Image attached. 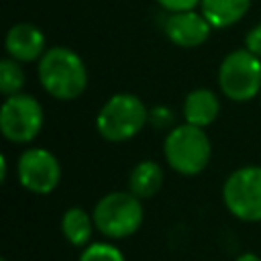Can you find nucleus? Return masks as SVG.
<instances>
[{"label": "nucleus", "instance_id": "obj_2", "mask_svg": "<svg viewBox=\"0 0 261 261\" xmlns=\"http://www.w3.org/2000/svg\"><path fill=\"white\" fill-rule=\"evenodd\" d=\"M149 124L147 104L130 92L112 94L96 114V130L108 143H126Z\"/></svg>", "mask_w": 261, "mask_h": 261}, {"label": "nucleus", "instance_id": "obj_16", "mask_svg": "<svg viewBox=\"0 0 261 261\" xmlns=\"http://www.w3.org/2000/svg\"><path fill=\"white\" fill-rule=\"evenodd\" d=\"M77 261H126V259L120 253V249L114 247L112 243L98 241V243L86 245L84 251L80 253V259Z\"/></svg>", "mask_w": 261, "mask_h": 261}, {"label": "nucleus", "instance_id": "obj_11", "mask_svg": "<svg viewBox=\"0 0 261 261\" xmlns=\"http://www.w3.org/2000/svg\"><path fill=\"white\" fill-rule=\"evenodd\" d=\"M220 114V98L210 88H194L181 102V118L188 124L208 128Z\"/></svg>", "mask_w": 261, "mask_h": 261}, {"label": "nucleus", "instance_id": "obj_1", "mask_svg": "<svg viewBox=\"0 0 261 261\" xmlns=\"http://www.w3.org/2000/svg\"><path fill=\"white\" fill-rule=\"evenodd\" d=\"M37 80L51 98L73 102L88 88V67L75 49L53 45L37 61Z\"/></svg>", "mask_w": 261, "mask_h": 261}, {"label": "nucleus", "instance_id": "obj_19", "mask_svg": "<svg viewBox=\"0 0 261 261\" xmlns=\"http://www.w3.org/2000/svg\"><path fill=\"white\" fill-rule=\"evenodd\" d=\"M159 8L165 12H181V10H194L200 6V0H155Z\"/></svg>", "mask_w": 261, "mask_h": 261}, {"label": "nucleus", "instance_id": "obj_6", "mask_svg": "<svg viewBox=\"0 0 261 261\" xmlns=\"http://www.w3.org/2000/svg\"><path fill=\"white\" fill-rule=\"evenodd\" d=\"M45 110L43 104L27 92L4 98L0 106V133L8 143L31 145L43 130Z\"/></svg>", "mask_w": 261, "mask_h": 261}, {"label": "nucleus", "instance_id": "obj_3", "mask_svg": "<svg viewBox=\"0 0 261 261\" xmlns=\"http://www.w3.org/2000/svg\"><path fill=\"white\" fill-rule=\"evenodd\" d=\"M163 159L179 175L202 173L212 159V143L206 128L181 122L163 137Z\"/></svg>", "mask_w": 261, "mask_h": 261}, {"label": "nucleus", "instance_id": "obj_9", "mask_svg": "<svg viewBox=\"0 0 261 261\" xmlns=\"http://www.w3.org/2000/svg\"><path fill=\"white\" fill-rule=\"evenodd\" d=\"M212 31H214L212 24L198 8L167 12L163 18V35L171 45L179 49H196L204 45L210 39Z\"/></svg>", "mask_w": 261, "mask_h": 261}, {"label": "nucleus", "instance_id": "obj_8", "mask_svg": "<svg viewBox=\"0 0 261 261\" xmlns=\"http://www.w3.org/2000/svg\"><path fill=\"white\" fill-rule=\"evenodd\" d=\"M16 177L27 192L47 196L61 181V163L45 147H27L16 159Z\"/></svg>", "mask_w": 261, "mask_h": 261}, {"label": "nucleus", "instance_id": "obj_10", "mask_svg": "<svg viewBox=\"0 0 261 261\" xmlns=\"http://www.w3.org/2000/svg\"><path fill=\"white\" fill-rule=\"evenodd\" d=\"M45 33L33 22H14L4 35V51L18 63H33L47 51Z\"/></svg>", "mask_w": 261, "mask_h": 261}, {"label": "nucleus", "instance_id": "obj_15", "mask_svg": "<svg viewBox=\"0 0 261 261\" xmlns=\"http://www.w3.org/2000/svg\"><path fill=\"white\" fill-rule=\"evenodd\" d=\"M24 82H27V75H24L22 63H18L16 59L6 55L0 61V94L4 98L14 96V94L22 92Z\"/></svg>", "mask_w": 261, "mask_h": 261}, {"label": "nucleus", "instance_id": "obj_13", "mask_svg": "<svg viewBox=\"0 0 261 261\" xmlns=\"http://www.w3.org/2000/svg\"><path fill=\"white\" fill-rule=\"evenodd\" d=\"M163 179L165 173L161 163H157L155 159H143L128 173V192H133L141 200L153 198L161 190Z\"/></svg>", "mask_w": 261, "mask_h": 261}, {"label": "nucleus", "instance_id": "obj_5", "mask_svg": "<svg viewBox=\"0 0 261 261\" xmlns=\"http://www.w3.org/2000/svg\"><path fill=\"white\" fill-rule=\"evenodd\" d=\"M218 88L230 102H251L261 94V59L245 47L228 51L218 65Z\"/></svg>", "mask_w": 261, "mask_h": 261}, {"label": "nucleus", "instance_id": "obj_7", "mask_svg": "<svg viewBox=\"0 0 261 261\" xmlns=\"http://www.w3.org/2000/svg\"><path fill=\"white\" fill-rule=\"evenodd\" d=\"M226 210L243 222H261V165H243L222 184Z\"/></svg>", "mask_w": 261, "mask_h": 261}, {"label": "nucleus", "instance_id": "obj_21", "mask_svg": "<svg viewBox=\"0 0 261 261\" xmlns=\"http://www.w3.org/2000/svg\"><path fill=\"white\" fill-rule=\"evenodd\" d=\"M234 261H261V257L255 255V253H243V255H239Z\"/></svg>", "mask_w": 261, "mask_h": 261}, {"label": "nucleus", "instance_id": "obj_17", "mask_svg": "<svg viewBox=\"0 0 261 261\" xmlns=\"http://www.w3.org/2000/svg\"><path fill=\"white\" fill-rule=\"evenodd\" d=\"M149 124L157 130H171L177 122V116H175V110L165 106V104H157L153 108H149Z\"/></svg>", "mask_w": 261, "mask_h": 261}, {"label": "nucleus", "instance_id": "obj_20", "mask_svg": "<svg viewBox=\"0 0 261 261\" xmlns=\"http://www.w3.org/2000/svg\"><path fill=\"white\" fill-rule=\"evenodd\" d=\"M0 167H2L0 181H6V175H8V159H6V155H2V157H0Z\"/></svg>", "mask_w": 261, "mask_h": 261}, {"label": "nucleus", "instance_id": "obj_14", "mask_svg": "<svg viewBox=\"0 0 261 261\" xmlns=\"http://www.w3.org/2000/svg\"><path fill=\"white\" fill-rule=\"evenodd\" d=\"M94 216L88 214L80 206H71L61 216V234L65 241L73 247H86L90 245V239L94 234Z\"/></svg>", "mask_w": 261, "mask_h": 261}, {"label": "nucleus", "instance_id": "obj_12", "mask_svg": "<svg viewBox=\"0 0 261 261\" xmlns=\"http://www.w3.org/2000/svg\"><path fill=\"white\" fill-rule=\"evenodd\" d=\"M253 0H200L198 10L206 16L212 29H228L245 18Z\"/></svg>", "mask_w": 261, "mask_h": 261}, {"label": "nucleus", "instance_id": "obj_18", "mask_svg": "<svg viewBox=\"0 0 261 261\" xmlns=\"http://www.w3.org/2000/svg\"><path fill=\"white\" fill-rule=\"evenodd\" d=\"M243 47L261 59V22L253 24V27L245 33V45H243Z\"/></svg>", "mask_w": 261, "mask_h": 261}, {"label": "nucleus", "instance_id": "obj_22", "mask_svg": "<svg viewBox=\"0 0 261 261\" xmlns=\"http://www.w3.org/2000/svg\"><path fill=\"white\" fill-rule=\"evenodd\" d=\"M0 261H6V259H4V257H2V259H0Z\"/></svg>", "mask_w": 261, "mask_h": 261}, {"label": "nucleus", "instance_id": "obj_4", "mask_svg": "<svg viewBox=\"0 0 261 261\" xmlns=\"http://www.w3.org/2000/svg\"><path fill=\"white\" fill-rule=\"evenodd\" d=\"M94 224L100 234L112 241L126 239L135 234L145 218L143 202L128 190H118V192H108L104 194L94 210Z\"/></svg>", "mask_w": 261, "mask_h": 261}]
</instances>
